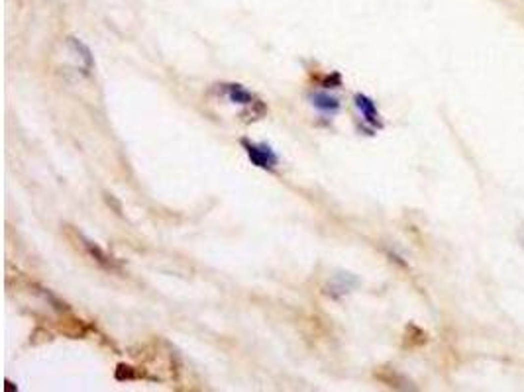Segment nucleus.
Here are the masks:
<instances>
[{
    "mask_svg": "<svg viewBox=\"0 0 524 392\" xmlns=\"http://www.w3.org/2000/svg\"><path fill=\"white\" fill-rule=\"evenodd\" d=\"M322 86L324 88H336V86H342V77H340V73H332V77L328 75V77L324 78V82H322Z\"/></svg>",
    "mask_w": 524,
    "mask_h": 392,
    "instance_id": "9",
    "label": "nucleus"
},
{
    "mask_svg": "<svg viewBox=\"0 0 524 392\" xmlns=\"http://www.w3.org/2000/svg\"><path fill=\"white\" fill-rule=\"evenodd\" d=\"M240 145L242 149L246 151L248 159L252 161L254 167L258 169H263V171H273L277 165H279V155L273 151L271 145L267 143H256V141H250L246 137L240 139Z\"/></svg>",
    "mask_w": 524,
    "mask_h": 392,
    "instance_id": "2",
    "label": "nucleus"
},
{
    "mask_svg": "<svg viewBox=\"0 0 524 392\" xmlns=\"http://www.w3.org/2000/svg\"><path fill=\"white\" fill-rule=\"evenodd\" d=\"M428 341V336L424 330H420L418 326L408 324L406 326V334H404V347H420Z\"/></svg>",
    "mask_w": 524,
    "mask_h": 392,
    "instance_id": "7",
    "label": "nucleus"
},
{
    "mask_svg": "<svg viewBox=\"0 0 524 392\" xmlns=\"http://www.w3.org/2000/svg\"><path fill=\"white\" fill-rule=\"evenodd\" d=\"M79 239L82 241V245H84V249H86V253L94 259V261L98 263V265H102V267H106V269H116L118 265H116V261L106 253L102 247H98L94 241H90V239H86L82 234H79Z\"/></svg>",
    "mask_w": 524,
    "mask_h": 392,
    "instance_id": "4",
    "label": "nucleus"
},
{
    "mask_svg": "<svg viewBox=\"0 0 524 392\" xmlns=\"http://www.w3.org/2000/svg\"><path fill=\"white\" fill-rule=\"evenodd\" d=\"M308 100H310V104L314 106V108H318V110L324 112V114H336L342 106L340 100H338L336 96L328 94V92H310Z\"/></svg>",
    "mask_w": 524,
    "mask_h": 392,
    "instance_id": "5",
    "label": "nucleus"
},
{
    "mask_svg": "<svg viewBox=\"0 0 524 392\" xmlns=\"http://www.w3.org/2000/svg\"><path fill=\"white\" fill-rule=\"evenodd\" d=\"M67 45L71 47V51L75 53L77 57H79L80 61H82V69H84V75H90V71H92V67H94V59H92V53H90V49L80 41V39H77V37H67Z\"/></svg>",
    "mask_w": 524,
    "mask_h": 392,
    "instance_id": "6",
    "label": "nucleus"
},
{
    "mask_svg": "<svg viewBox=\"0 0 524 392\" xmlns=\"http://www.w3.org/2000/svg\"><path fill=\"white\" fill-rule=\"evenodd\" d=\"M348 277H350V275H338V277H336V281L330 285V290H328V292H330V294H334V290H338V292H336V296L350 292V288L356 287V285H352V283H350V285H346V279H348Z\"/></svg>",
    "mask_w": 524,
    "mask_h": 392,
    "instance_id": "8",
    "label": "nucleus"
},
{
    "mask_svg": "<svg viewBox=\"0 0 524 392\" xmlns=\"http://www.w3.org/2000/svg\"><path fill=\"white\" fill-rule=\"evenodd\" d=\"M516 239H518V243L524 247V222L520 224V228H518V232H516Z\"/></svg>",
    "mask_w": 524,
    "mask_h": 392,
    "instance_id": "10",
    "label": "nucleus"
},
{
    "mask_svg": "<svg viewBox=\"0 0 524 392\" xmlns=\"http://www.w3.org/2000/svg\"><path fill=\"white\" fill-rule=\"evenodd\" d=\"M222 90L226 94V98L232 102V104H240L246 108L244 116L246 120H260L267 114V106L263 104V100H260L252 90H248L244 84H238V82H228V84H222Z\"/></svg>",
    "mask_w": 524,
    "mask_h": 392,
    "instance_id": "1",
    "label": "nucleus"
},
{
    "mask_svg": "<svg viewBox=\"0 0 524 392\" xmlns=\"http://www.w3.org/2000/svg\"><path fill=\"white\" fill-rule=\"evenodd\" d=\"M354 102H356V108L362 112V116H364V120H366L367 124L371 126V128H375V130H381L383 128V120H381V114H379V110H377V104H375V100L373 98H369L367 94H362V92H358L356 96H354Z\"/></svg>",
    "mask_w": 524,
    "mask_h": 392,
    "instance_id": "3",
    "label": "nucleus"
}]
</instances>
